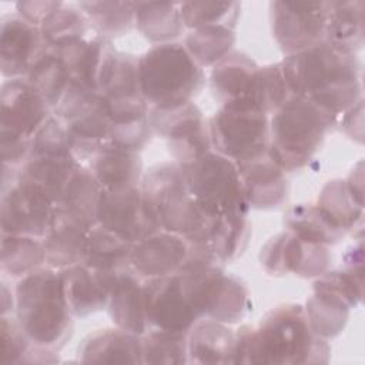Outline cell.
Segmentation results:
<instances>
[{"mask_svg": "<svg viewBox=\"0 0 365 365\" xmlns=\"http://www.w3.org/2000/svg\"><path fill=\"white\" fill-rule=\"evenodd\" d=\"M279 66L294 96L311 100L335 117L362 100L361 66L355 53L327 40L288 54Z\"/></svg>", "mask_w": 365, "mask_h": 365, "instance_id": "1", "label": "cell"}, {"mask_svg": "<svg viewBox=\"0 0 365 365\" xmlns=\"http://www.w3.org/2000/svg\"><path fill=\"white\" fill-rule=\"evenodd\" d=\"M328 356L327 339L312 329L298 304L278 305L257 328L242 325L235 332L234 364H324Z\"/></svg>", "mask_w": 365, "mask_h": 365, "instance_id": "2", "label": "cell"}, {"mask_svg": "<svg viewBox=\"0 0 365 365\" xmlns=\"http://www.w3.org/2000/svg\"><path fill=\"white\" fill-rule=\"evenodd\" d=\"M16 318L33 345L58 349L71 335L68 309L60 271L36 268L21 277L14 291Z\"/></svg>", "mask_w": 365, "mask_h": 365, "instance_id": "3", "label": "cell"}, {"mask_svg": "<svg viewBox=\"0 0 365 365\" xmlns=\"http://www.w3.org/2000/svg\"><path fill=\"white\" fill-rule=\"evenodd\" d=\"M335 120L311 100L292 94L269 120V158L284 171L305 167Z\"/></svg>", "mask_w": 365, "mask_h": 365, "instance_id": "4", "label": "cell"}, {"mask_svg": "<svg viewBox=\"0 0 365 365\" xmlns=\"http://www.w3.org/2000/svg\"><path fill=\"white\" fill-rule=\"evenodd\" d=\"M138 80L150 108L171 110L192 101L204 74L184 44L164 43L138 57Z\"/></svg>", "mask_w": 365, "mask_h": 365, "instance_id": "5", "label": "cell"}, {"mask_svg": "<svg viewBox=\"0 0 365 365\" xmlns=\"http://www.w3.org/2000/svg\"><path fill=\"white\" fill-rule=\"evenodd\" d=\"M140 190L161 230L185 238H208L212 218L190 194L178 163H161L143 177Z\"/></svg>", "mask_w": 365, "mask_h": 365, "instance_id": "6", "label": "cell"}, {"mask_svg": "<svg viewBox=\"0 0 365 365\" xmlns=\"http://www.w3.org/2000/svg\"><path fill=\"white\" fill-rule=\"evenodd\" d=\"M210 141L215 153L235 164L268 154V115L237 103L222 104L208 123Z\"/></svg>", "mask_w": 365, "mask_h": 365, "instance_id": "7", "label": "cell"}, {"mask_svg": "<svg viewBox=\"0 0 365 365\" xmlns=\"http://www.w3.org/2000/svg\"><path fill=\"white\" fill-rule=\"evenodd\" d=\"M184 289L198 317L222 324L242 319L250 307L248 288L237 277L228 275L220 265L178 272Z\"/></svg>", "mask_w": 365, "mask_h": 365, "instance_id": "8", "label": "cell"}, {"mask_svg": "<svg viewBox=\"0 0 365 365\" xmlns=\"http://www.w3.org/2000/svg\"><path fill=\"white\" fill-rule=\"evenodd\" d=\"M54 207V201L38 184L23 177L17 168L3 167L1 234L44 238Z\"/></svg>", "mask_w": 365, "mask_h": 365, "instance_id": "9", "label": "cell"}, {"mask_svg": "<svg viewBox=\"0 0 365 365\" xmlns=\"http://www.w3.org/2000/svg\"><path fill=\"white\" fill-rule=\"evenodd\" d=\"M180 167L190 194L211 218L248 205L237 164L230 158L210 151Z\"/></svg>", "mask_w": 365, "mask_h": 365, "instance_id": "10", "label": "cell"}, {"mask_svg": "<svg viewBox=\"0 0 365 365\" xmlns=\"http://www.w3.org/2000/svg\"><path fill=\"white\" fill-rule=\"evenodd\" d=\"M329 1H272V36L288 56L321 43L325 37Z\"/></svg>", "mask_w": 365, "mask_h": 365, "instance_id": "11", "label": "cell"}, {"mask_svg": "<svg viewBox=\"0 0 365 365\" xmlns=\"http://www.w3.org/2000/svg\"><path fill=\"white\" fill-rule=\"evenodd\" d=\"M151 128L165 138L178 164L190 163L211 151L208 123L191 101L171 110L150 108Z\"/></svg>", "mask_w": 365, "mask_h": 365, "instance_id": "12", "label": "cell"}, {"mask_svg": "<svg viewBox=\"0 0 365 365\" xmlns=\"http://www.w3.org/2000/svg\"><path fill=\"white\" fill-rule=\"evenodd\" d=\"M97 224L131 244L161 231V225L140 187L104 190L98 207Z\"/></svg>", "mask_w": 365, "mask_h": 365, "instance_id": "13", "label": "cell"}, {"mask_svg": "<svg viewBox=\"0 0 365 365\" xmlns=\"http://www.w3.org/2000/svg\"><path fill=\"white\" fill-rule=\"evenodd\" d=\"M147 324L155 329L187 334L200 319L180 274L150 278L143 284Z\"/></svg>", "mask_w": 365, "mask_h": 365, "instance_id": "14", "label": "cell"}, {"mask_svg": "<svg viewBox=\"0 0 365 365\" xmlns=\"http://www.w3.org/2000/svg\"><path fill=\"white\" fill-rule=\"evenodd\" d=\"M259 261L269 275L294 274L302 278L322 275L329 264L325 245L299 240L292 232H281L261 248Z\"/></svg>", "mask_w": 365, "mask_h": 365, "instance_id": "15", "label": "cell"}, {"mask_svg": "<svg viewBox=\"0 0 365 365\" xmlns=\"http://www.w3.org/2000/svg\"><path fill=\"white\" fill-rule=\"evenodd\" d=\"M48 103L21 78H9L0 90V130L30 137L51 117Z\"/></svg>", "mask_w": 365, "mask_h": 365, "instance_id": "16", "label": "cell"}, {"mask_svg": "<svg viewBox=\"0 0 365 365\" xmlns=\"http://www.w3.org/2000/svg\"><path fill=\"white\" fill-rule=\"evenodd\" d=\"M48 50L40 29L23 17L9 16L0 30V68L6 78H21Z\"/></svg>", "mask_w": 365, "mask_h": 365, "instance_id": "17", "label": "cell"}, {"mask_svg": "<svg viewBox=\"0 0 365 365\" xmlns=\"http://www.w3.org/2000/svg\"><path fill=\"white\" fill-rule=\"evenodd\" d=\"M187 255V238L161 230L133 245L130 267L140 277L160 278L180 272Z\"/></svg>", "mask_w": 365, "mask_h": 365, "instance_id": "18", "label": "cell"}, {"mask_svg": "<svg viewBox=\"0 0 365 365\" xmlns=\"http://www.w3.org/2000/svg\"><path fill=\"white\" fill-rule=\"evenodd\" d=\"M90 227L56 204L50 228L43 240L44 262L54 269L81 264Z\"/></svg>", "mask_w": 365, "mask_h": 365, "instance_id": "19", "label": "cell"}, {"mask_svg": "<svg viewBox=\"0 0 365 365\" xmlns=\"http://www.w3.org/2000/svg\"><path fill=\"white\" fill-rule=\"evenodd\" d=\"M241 190L250 208L269 210L287 200L288 184L284 170L269 155L237 164Z\"/></svg>", "mask_w": 365, "mask_h": 365, "instance_id": "20", "label": "cell"}, {"mask_svg": "<svg viewBox=\"0 0 365 365\" xmlns=\"http://www.w3.org/2000/svg\"><path fill=\"white\" fill-rule=\"evenodd\" d=\"M58 271L71 315L86 317L107 305L113 272L96 271L84 262Z\"/></svg>", "mask_w": 365, "mask_h": 365, "instance_id": "21", "label": "cell"}, {"mask_svg": "<svg viewBox=\"0 0 365 365\" xmlns=\"http://www.w3.org/2000/svg\"><path fill=\"white\" fill-rule=\"evenodd\" d=\"M133 268H124L111 274L108 314L114 325L127 332L143 335L147 329L144 311L143 284Z\"/></svg>", "mask_w": 365, "mask_h": 365, "instance_id": "22", "label": "cell"}, {"mask_svg": "<svg viewBox=\"0 0 365 365\" xmlns=\"http://www.w3.org/2000/svg\"><path fill=\"white\" fill-rule=\"evenodd\" d=\"M235 332L211 318L198 319L187 332L188 362L234 364Z\"/></svg>", "mask_w": 365, "mask_h": 365, "instance_id": "23", "label": "cell"}, {"mask_svg": "<svg viewBox=\"0 0 365 365\" xmlns=\"http://www.w3.org/2000/svg\"><path fill=\"white\" fill-rule=\"evenodd\" d=\"M88 168L104 190L137 187L143 173L138 151L118 147L110 141L97 150L88 161Z\"/></svg>", "mask_w": 365, "mask_h": 365, "instance_id": "24", "label": "cell"}, {"mask_svg": "<svg viewBox=\"0 0 365 365\" xmlns=\"http://www.w3.org/2000/svg\"><path fill=\"white\" fill-rule=\"evenodd\" d=\"M81 362L143 364L140 335L124 329H98L78 346Z\"/></svg>", "mask_w": 365, "mask_h": 365, "instance_id": "25", "label": "cell"}, {"mask_svg": "<svg viewBox=\"0 0 365 365\" xmlns=\"http://www.w3.org/2000/svg\"><path fill=\"white\" fill-rule=\"evenodd\" d=\"M97 91L106 103H124L143 98L138 80V58L128 53L108 51L101 67Z\"/></svg>", "mask_w": 365, "mask_h": 365, "instance_id": "26", "label": "cell"}, {"mask_svg": "<svg viewBox=\"0 0 365 365\" xmlns=\"http://www.w3.org/2000/svg\"><path fill=\"white\" fill-rule=\"evenodd\" d=\"M113 48L107 38H78L53 50L64 63L70 80L97 90V81L108 51Z\"/></svg>", "mask_w": 365, "mask_h": 365, "instance_id": "27", "label": "cell"}, {"mask_svg": "<svg viewBox=\"0 0 365 365\" xmlns=\"http://www.w3.org/2000/svg\"><path fill=\"white\" fill-rule=\"evenodd\" d=\"M364 11L362 0L329 1L324 40L349 53L359 50L365 33Z\"/></svg>", "mask_w": 365, "mask_h": 365, "instance_id": "28", "label": "cell"}, {"mask_svg": "<svg viewBox=\"0 0 365 365\" xmlns=\"http://www.w3.org/2000/svg\"><path fill=\"white\" fill-rule=\"evenodd\" d=\"M78 165L74 154H31L20 168V174L38 184L57 204Z\"/></svg>", "mask_w": 365, "mask_h": 365, "instance_id": "29", "label": "cell"}, {"mask_svg": "<svg viewBox=\"0 0 365 365\" xmlns=\"http://www.w3.org/2000/svg\"><path fill=\"white\" fill-rule=\"evenodd\" d=\"M248 210V205H241L212 218L208 240L220 262L234 261L245 250L251 235Z\"/></svg>", "mask_w": 365, "mask_h": 365, "instance_id": "30", "label": "cell"}, {"mask_svg": "<svg viewBox=\"0 0 365 365\" xmlns=\"http://www.w3.org/2000/svg\"><path fill=\"white\" fill-rule=\"evenodd\" d=\"M103 191L104 188L100 185L91 170L80 164L67 182L57 205L91 228L97 224Z\"/></svg>", "mask_w": 365, "mask_h": 365, "instance_id": "31", "label": "cell"}, {"mask_svg": "<svg viewBox=\"0 0 365 365\" xmlns=\"http://www.w3.org/2000/svg\"><path fill=\"white\" fill-rule=\"evenodd\" d=\"M133 245L113 231L96 224L88 231L83 262L96 271L107 274L128 268Z\"/></svg>", "mask_w": 365, "mask_h": 365, "instance_id": "32", "label": "cell"}, {"mask_svg": "<svg viewBox=\"0 0 365 365\" xmlns=\"http://www.w3.org/2000/svg\"><path fill=\"white\" fill-rule=\"evenodd\" d=\"M257 70L255 61L241 51H231L218 61L211 71V90L221 106L241 100Z\"/></svg>", "mask_w": 365, "mask_h": 365, "instance_id": "33", "label": "cell"}, {"mask_svg": "<svg viewBox=\"0 0 365 365\" xmlns=\"http://www.w3.org/2000/svg\"><path fill=\"white\" fill-rule=\"evenodd\" d=\"M134 24L141 34L158 44L173 43L184 31L180 3H134Z\"/></svg>", "mask_w": 365, "mask_h": 365, "instance_id": "34", "label": "cell"}, {"mask_svg": "<svg viewBox=\"0 0 365 365\" xmlns=\"http://www.w3.org/2000/svg\"><path fill=\"white\" fill-rule=\"evenodd\" d=\"M292 96L279 64L258 67L244 97L237 104L255 108L264 114L275 113ZM230 104V103H228Z\"/></svg>", "mask_w": 365, "mask_h": 365, "instance_id": "35", "label": "cell"}, {"mask_svg": "<svg viewBox=\"0 0 365 365\" xmlns=\"http://www.w3.org/2000/svg\"><path fill=\"white\" fill-rule=\"evenodd\" d=\"M235 43L234 29L225 24H210L194 29L185 37L184 47L200 66H215L227 57Z\"/></svg>", "mask_w": 365, "mask_h": 365, "instance_id": "36", "label": "cell"}, {"mask_svg": "<svg viewBox=\"0 0 365 365\" xmlns=\"http://www.w3.org/2000/svg\"><path fill=\"white\" fill-rule=\"evenodd\" d=\"M285 225L302 241L329 245L335 244L344 235V231L331 224L325 215L312 204H298L288 208L285 212Z\"/></svg>", "mask_w": 365, "mask_h": 365, "instance_id": "37", "label": "cell"}, {"mask_svg": "<svg viewBox=\"0 0 365 365\" xmlns=\"http://www.w3.org/2000/svg\"><path fill=\"white\" fill-rule=\"evenodd\" d=\"M349 305L334 292L314 287V295L307 301L305 312L312 329L322 338L338 335L348 319Z\"/></svg>", "mask_w": 365, "mask_h": 365, "instance_id": "38", "label": "cell"}, {"mask_svg": "<svg viewBox=\"0 0 365 365\" xmlns=\"http://www.w3.org/2000/svg\"><path fill=\"white\" fill-rule=\"evenodd\" d=\"M317 207L331 224L344 232L354 228L362 217V202L351 194L345 180L328 181L319 194Z\"/></svg>", "mask_w": 365, "mask_h": 365, "instance_id": "39", "label": "cell"}, {"mask_svg": "<svg viewBox=\"0 0 365 365\" xmlns=\"http://www.w3.org/2000/svg\"><path fill=\"white\" fill-rule=\"evenodd\" d=\"M44 262L43 241L27 235L1 234V271L10 277H24Z\"/></svg>", "mask_w": 365, "mask_h": 365, "instance_id": "40", "label": "cell"}, {"mask_svg": "<svg viewBox=\"0 0 365 365\" xmlns=\"http://www.w3.org/2000/svg\"><path fill=\"white\" fill-rule=\"evenodd\" d=\"M24 78L48 103L51 110L71 81L64 63L51 47L36 61Z\"/></svg>", "mask_w": 365, "mask_h": 365, "instance_id": "41", "label": "cell"}, {"mask_svg": "<svg viewBox=\"0 0 365 365\" xmlns=\"http://www.w3.org/2000/svg\"><path fill=\"white\" fill-rule=\"evenodd\" d=\"M78 7L103 38L124 34L134 24V1H81Z\"/></svg>", "mask_w": 365, "mask_h": 365, "instance_id": "42", "label": "cell"}, {"mask_svg": "<svg viewBox=\"0 0 365 365\" xmlns=\"http://www.w3.org/2000/svg\"><path fill=\"white\" fill-rule=\"evenodd\" d=\"M90 23L80 7L61 3L38 26L47 46L54 48L66 43L84 38Z\"/></svg>", "mask_w": 365, "mask_h": 365, "instance_id": "43", "label": "cell"}, {"mask_svg": "<svg viewBox=\"0 0 365 365\" xmlns=\"http://www.w3.org/2000/svg\"><path fill=\"white\" fill-rule=\"evenodd\" d=\"M143 364H185L187 334L154 329L141 338Z\"/></svg>", "mask_w": 365, "mask_h": 365, "instance_id": "44", "label": "cell"}, {"mask_svg": "<svg viewBox=\"0 0 365 365\" xmlns=\"http://www.w3.org/2000/svg\"><path fill=\"white\" fill-rule=\"evenodd\" d=\"M241 6L222 1H187L180 3L185 27L194 30L210 24H225L234 29Z\"/></svg>", "mask_w": 365, "mask_h": 365, "instance_id": "45", "label": "cell"}, {"mask_svg": "<svg viewBox=\"0 0 365 365\" xmlns=\"http://www.w3.org/2000/svg\"><path fill=\"white\" fill-rule=\"evenodd\" d=\"M1 335V362L3 364H21L31 342L20 327L17 318L1 315L0 321Z\"/></svg>", "mask_w": 365, "mask_h": 365, "instance_id": "46", "label": "cell"}, {"mask_svg": "<svg viewBox=\"0 0 365 365\" xmlns=\"http://www.w3.org/2000/svg\"><path fill=\"white\" fill-rule=\"evenodd\" d=\"M0 148L3 167L20 170L31 153V138L0 130Z\"/></svg>", "mask_w": 365, "mask_h": 365, "instance_id": "47", "label": "cell"}, {"mask_svg": "<svg viewBox=\"0 0 365 365\" xmlns=\"http://www.w3.org/2000/svg\"><path fill=\"white\" fill-rule=\"evenodd\" d=\"M63 1H19L16 3V9L19 16L24 20L30 21L34 26H40L41 21L53 13L57 7L61 6Z\"/></svg>", "mask_w": 365, "mask_h": 365, "instance_id": "48", "label": "cell"}, {"mask_svg": "<svg viewBox=\"0 0 365 365\" xmlns=\"http://www.w3.org/2000/svg\"><path fill=\"white\" fill-rule=\"evenodd\" d=\"M361 107H362V100H359L354 107H351L344 113V121H342L344 130L348 133V135L352 140L355 138L358 143H362V117L355 121V115Z\"/></svg>", "mask_w": 365, "mask_h": 365, "instance_id": "49", "label": "cell"}, {"mask_svg": "<svg viewBox=\"0 0 365 365\" xmlns=\"http://www.w3.org/2000/svg\"><path fill=\"white\" fill-rule=\"evenodd\" d=\"M364 175H362V161L358 163V168H354L349 174V177L345 180L351 194L359 201L362 202V188H364Z\"/></svg>", "mask_w": 365, "mask_h": 365, "instance_id": "50", "label": "cell"}]
</instances>
